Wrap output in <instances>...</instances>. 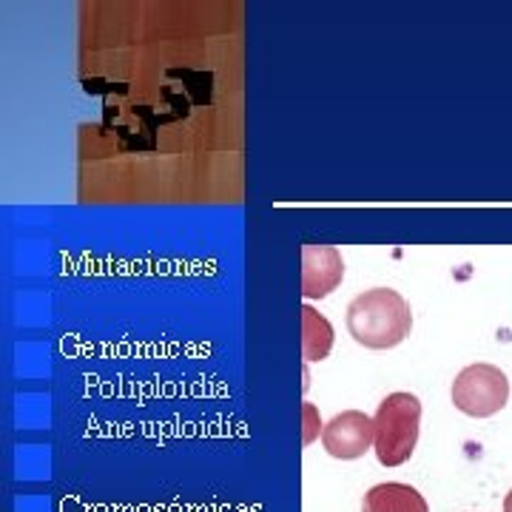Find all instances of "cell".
<instances>
[{
	"label": "cell",
	"instance_id": "cell-3",
	"mask_svg": "<svg viewBox=\"0 0 512 512\" xmlns=\"http://www.w3.org/2000/svg\"><path fill=\"white\" fill-rule=\"evenodd\" d=\"M450 399L458 413L470 419H490L510 402V379L501 367L476 362L458 373L450 387Z\"/></svg>",
	"mask_w": 512,
	"mask_h": 512
},
{
	"label": "cell",
	"instance_id": "cell-9",
	"mask_svg": "<svg viewBox=\"0 0 512 512\" xmlns=\"http://www.w3.org/2000/svg\"><path fill=\"white\" fill-rule=\"evenodd\" d=\"M504 512H512V490L507 493V498H504Z\"/></svg>",
	"mask_w": 512,
	"mask_h": 512
},
{
	"label": "cell",
	"instance_id": "cell-8",
	"mask_svg": "<svg viewBox=\"0 0 512 512\" xmlns=\"http://www.w3.org/2000/svg\"><path fill=\"white\" fill-rule=\"evenodd\" d=\"M302 419H305V436H302V441L311 444L319 436V427H322V419H319V413H316V407L311 402H305V407H302Z\"/></svg>",
	"mask_w": 512,
	"mask_h": 512
},
{
	"label": "cell",
	"instance_id": "cell-2",
	"mask_svg": "<svg viewBox=\"0 0 512 512\" xmlns=\"http://www.w3.org/2000/svg\"><path fill=\"white\" fill-rule=\"evenodd\" d=\"M376 441L373 453L379 458L382 467H402L407 464L421 436V402L416 393H390L382 399L376 416Z\"/></svg>",
	"mask_w": 512,
	"mask_h": 512
},
{
	"label": "cell",
	"instance_id": "cell-6",
	"mask_svg": "<svg viewBox=\"0 0 512 512\" xmlns=\"http://www.w3.org/2000/svg\"><path fill=\"white\" fill-rule=\"evenodd\" d=\"M362 512H430V507L416 487L402 481H384L367 490Z\"/></svg>",
	"mask_w": 512,
	"mask_h": 512
},
{
	"label": "cell",
	"instance_id": "cell-7",
	"mask_svg": "<svg viewBox=\"0 0 512 512\" xmlns=\"http://www.w3.org/2000/svg\"><path fill=\"white\" fill-rule=\"evenodd\" d=\"M299 316H302V356L308 362L328 359L330 350H333V342H336L333 325L313 305H302Z\"/></svg>",
	"mask_w": 512,
	"mask_h": 512
},
{
	"label": "cell",
	"instance_id": "cell-5",
	"mask_svg": "<svg viewBox=\"0 0 512 512\" xmlns=\"http://www.w3.org/2000/svg\"><path fill=\"white\" fill-rule=\"evenodd\" d=\"M342 279H345V259L339 248L316 245V242L302 245V296L308 302L330 296L342 285Z\"/></svg>",
	"mask_w": 512,
	"mask_h": 512
},
{
	"label": "cell",
	"instance_id": "cell-1",
	"mask_svg": "<svg viewBox=\"0 0 512 512\" xmlns=\"http://www.w3.org/2000/svg\"><path fill=\"white\" fill-rule=\"evenodd\" d=\"M348 333L367 350L399 348L413 330V311L393 288H370L359 293L345 313Z\"/></svg>",
	"mask_w": 512,
	"mask_h": 512
},
{
	"label": "cell",
	"instance_id": "cell-4",
	"mask_svg": "<svg viewBox=\"0 0 512 512\" xmlns=\"http://www.w3.org/2000/svg\"><path fill=\"white\" fill-rule=\"evenodd\" d=\"M376 427L373 419L362 410H345L322 427V447L330 458L339 461H356L373 447Z\"/></svg>",
	"mask_w": 512,
	"mask_h": 512
}]
</instances>
